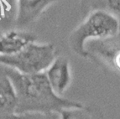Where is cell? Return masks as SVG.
<instances>
[{"label": "cell", "instance_id": "30bf717a", "mask_svg": "<svg viewBox=\"0 0 120 119\" xmlns=\"http://www.w3.org/2000/svg\"><path fill=\"white\" fill-rule=\"evenodd\" d=\"M94 8L108 10L116 15L120 20V0H98L97 4H95V6L92 9Z\"/></svg>", "mask_w": 120, "mask_h": 119}, {"label": "cell", "instance_id": "7c38bea8", "mask_svg": "<svg viewBox=\"0 0 120 119\" xmlns=\"http://www.w3.org/2000/svg\"><path fill=\"white\" fill-rule=\"evenodd\" d=\"M17 0H0V16L7 17L13 11L16 14Z\"/></svg>", "mask_w": 120, "mask_h": 119}, {"label": "cell", "instance_id": "5b68a950", "mask_svg": "<svg viewBox=\"0 0 120 119\" xmlns=\"http://www.w3.org/2000/svg\"><path fill=\"white\" fill-rule=\"evenodd\" d=\"M52 89L57 95L63 97L71 83V69L69 60L64 56L55 58L45 71Z\"/></svg>", "mask_w": 120, "mask_h": 119}, {"label": "cell", "instance_id": "6da1fadb", "mask_svg": "<svg viewBox=\"0 0 120 119\" xmlns=\"http://www.w3.org/2000/svg\"><path fill=\"white\" fill-rule=\"evenodd\" d=\"M3 67L16 93V114L59 113L63 109L82 105L79 101L57 95L50 86L45 72L24 74L11 68Z\"/></svg>", "mask_w": 120, "mask_h": 119}, {"label": "cell", "instance_id": "8992f818", "mask_svg": "<svg viewBox=\"0 0 120 119\" xmlns=\"http://www.w3.org/2000/svg\"><path fill=\"white\" fill-rule=\"evenodd\" d=\"M62 0H17L15 24L24 27L38 19L52 4Z\"/></svg>", "mask_w": 120, "mask_h": 119}, {"label": "cell", "instance_id": "52a82bcc", "mask_svg": "<svg viewBox=\"0 0 120 119\" xmlns=\"http://www.w3.org/2000/svg\"><path fill=\"white\" fill-rule=\"evenodd\" d=\"M35 40L36 35L31 32L8 30L0 35V56H14Z\"/></svg>", "mask_w": 120, "mask_h": 119}, {"label": "cell", "instance_id": "7a4b0ae2", "mask_svg": "<svg viewBox=\"0 0 120 119\" xmlns=\"http://www.w3.org/2000/svg\"><path fill=\"white\" fill-rule=\"evenodd\" d=\"M120 34V20L108 10L94 8L88 11L86 17L68 37L71 51L85 58V46L92 40H104Z\"/></svg>", "mask_w": 120, "mask_h": 119}, {"label": "cell", "instance_id": "9c48e42d", "mask_svg": "<svg viewBox=\"0 0 120 119\" xmlns=\"http://www.w3.org/2000/svg\"><path fill=\"white\" fill-rule=\"evenodd\" d=\"M60 119H105L102 109L97 104H86L63 109L59 112Z\"/></svg>", "mask_w": 120, "mask_h": 119}, {"label": "cell", "instance_id": "3957f363", "mask_svg": "<svg viewBox=\"0 0 120 119\" xmlns=\"http://www.w3.org/2000/svg\"><path fill=\"white\" fill-rule=\"evenodd\" d=\"M58 55L54 44L33 42L14 56H0V65L20 73H41L45 71Z\"/></svg>", "mask_w": 120, "mask_h": 119}, {"label": "cell", "instance_id": "8fae6325", "mask_svg": "<svg viewBox=\"0 0 120 119\" xmlns=\"http://www.w3.org/2000/svg\"><path fill=\"white\" fill-rule=\"evenodd\" d=\"M8 119H60L59 113H24L15 114Z\"/></svg>", "mask_w": 120, "mask_h": 119}, {"label": "cell", "instance_id": "277c9868", "mask_svg": "<svg viewBox=\"0 0 120 119\" xmlns=\"http://www.w3.org/2000/svg\"><path fill=\"white\" fill-rule=\"evenodd\" d=\"M85 59L120 74V34L87 42L85 46Z\"/></svg>", "mask_w": 120, "mask_h": 119}, {"label": "cell", "instance_id": "ba28073f", "mask_svg": "<svg viewBox=\"0 0 120 119\" xmlns=\"http://www.w3.org/2000/svg\"><path fill=\"white\" fill-rule=\"evenodd\" d=\"M17 97L14 86L3 67L0 73V119H8L16 114Z\"/></svg>", "mask_w": 120, "mask_h": 119}]
</instances>
